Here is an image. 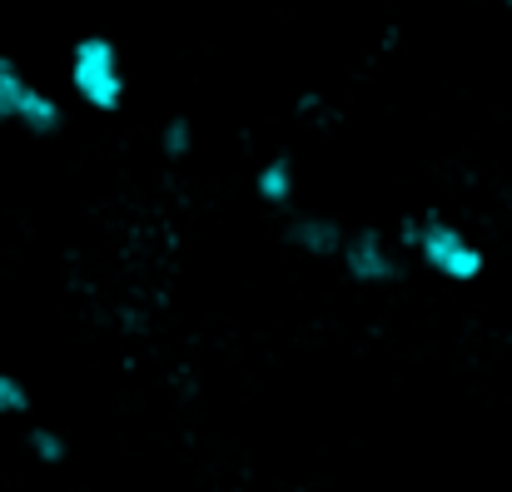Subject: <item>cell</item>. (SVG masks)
<instances>
[{"instance_id": "cell-10", "label": "cell", "mask_w": 512, "mask_h": 492, "mask_svg": "<svg viewBox=\"0 0 512 492\" xmlns=\"http://www.w3.org/2000/svg\"><path fill=\"white\" fill-rule=\"evenodd\" d=\"M160 145H165V155H170V160H184V155H189V145H194V130H189V120H170Z\"/></svg>"}, {"instance_id": "cell-7", "label": "cell", "mask_w": 512, "mask_h": 492, "mask_svg": "<svg viewBox=\"0 0 512 492\" xmlns=\"http://www.w3.org/2000/svg\"><path fill=\"white\" fill-rule=\"evenodd\" d=\"M25 90H30V75L20 70V60L0 55V125H15V115H20V100H25Z\"/></svg>"}, {"instance_id": "cell-3", "label": "cell", "mask_w": 512, "mask_h": 492, "mask_svg": "<svg viewBox=\"0 0 512 492\" xmlns=\"http://www.w3.org/2000/svg\"><path fill=\"white\" fill-rule=\"evenodd\" d=\"M339 259L353 284H393V279L403 274V264H398L388 234H378V229H353V234L343 239Z\"/></svg>"}, {"instance_id": "cell-5", "label": "cell", "mask_w": 512, "mask_h": 492, "mask_svg": "<svg viewBox=\"0 0 512 492\" xmlns=\"http://www.w3.org/2000/svg\"><path fill=\"white\" fill-rule=\"evenodd\" d=\"M15 125H20L25 135L45 140V135H60V125H65V110H60V100H55L50 90L30 85V90H25V100H20V115H15Z\"/></svg>"}, {"instance_id": "cell-1", "label": "cell", "mask_w": 512, "mask_h": 492, "mask_svg": "<svg viewBox=\"0 0 512 492\" xmlns=\"http://www.w3.org/2000/svg\"><path fill=\"white\" fill-rule=\"evenodd\" d=\"M403 239L418 249V259L433 269V274H443L448 284H473L478 274H483V249L458 229V224H448V219H438V214H423V219H408L403 224Z\"/></svg>"}, {"instance_id": "cell-4", "label": "cell", "mask_w": 512, "mask_h": 492, "mask_svg": "<svg viewBox=\"0 0 512 492\" xmlns=\"http://www.w3.org/2000/svg\"><path fill=\"white\" fill-rule=\"evenodd\" d=\"M343 239H348V229H343L339 219H329V214H299V219L289 224V244L304 249V254H314V259L339 254Z\"/></svg>"}, {"instance_id": "cell-6", "label": "cell", "mask_w": 512, "mask_h": 492, "mask_svg": "<svg viewBox=\"0 0 512 492\" xmlns=\"http://www.w3.org/2000/svg\"><path fill=\"white\" fill-rule=\"evenodd\" d=\"M254 189H259L264 204H289L294 189H299L294 160H289V155H269V164H259V174H254Z\"/></svg>"}, {"instance_id": "cell-2", "label": "cell", "mask_w": 512, "mask_h": 492, "mask_svg": "<svg viewBox=\"0 0 512 492\" xmlns=\"http://www.w3.org/2000/svg\"><path fill=\"white\" fill-rule=\"evenodd\" d=\"M70 90L100 110L115 115L125 105V65H120V45L110 35H80L70 50Z\"/></svg>"}, {"instance_id": "cell-8", "label": "cell", "mask_w": 512, "mask_h": 492, "mask_svg": "<svg viewBox=\"0 0 512 492\" xmlns=\"http://www.w3.org/2000/svg\"><path fill=\"white\" fill-rule=\"evenodd\" d=\"M25 443H30V458H40V463H50V468H55V463H65V453H70V448H65V438H60L55 428H30V438H25Z\"/></svg>"}, {"instance_id": "cell-9", "label": "cell", "mask_w": 512, "mask_h": 492, "mask_svg": "<svg viewBox=\"0 0 512 492\" xmlns=\"http://www.w3.org/2000/svg\"><path fill=\"white\" fill-rule=\"evenodd\" d=\"M25 408H30L25 383H20V378H10V373H0V418H15V413H25Z\"/></svg>"}, {"instance_id": "cell-11", "label": "cell", "mask_w": 512, "mask_h": 492, "mask_svg": "<svg viewBox=\"0 0 512 492\" xmlns=\"http://www.w3.org/2000/svg\"><path fill=\"white\" fill-rule=\"evenodd\" d=\"M503 5H508V10H512V0H503Z\"/></svg>"}]
</instances>
